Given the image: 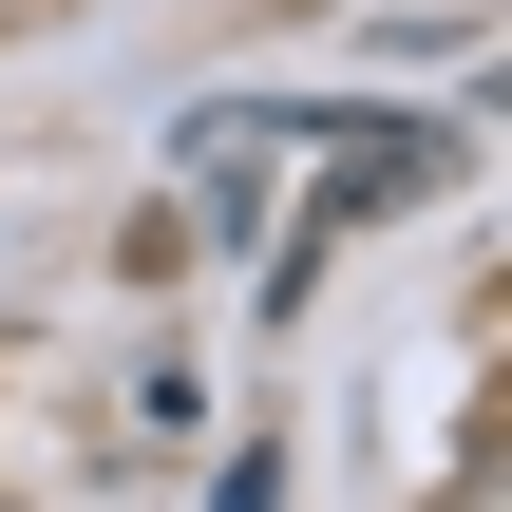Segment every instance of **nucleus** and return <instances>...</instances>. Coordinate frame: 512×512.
I'll return each mask as SVG.
<instances>
[{"label":"nucleus","mask_w":512,"mask_h":512,"mask_svg":"<svg viewBox=\"0 0 512 512\" xmlns=\"http://www.w3.org/2000/svg\"><path fill=\"white\" fill-rule=\"evenodd\" d=\"M209 512H285V456H266V437H247V456H228V475H209Z\"/></svg>","instance_id":"2"},{"label":"nucleus","mask_w":512,"mask_h":512,"mask_svg":"<svg viewBox=\"0 0 512 512\" xmlns=\"http://www.w3.org/2000/svg\"><path fill=\"white\" fill-rule=\"evenodd\" d=\"M399 190H437V133H342V171H323V228H380Z\"/></svg>","instance_id":"1"}]
</instances>
